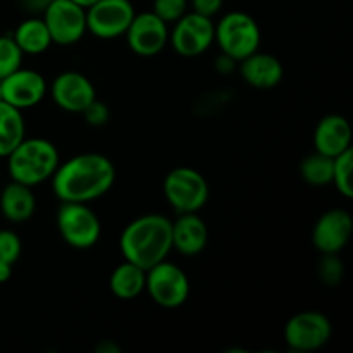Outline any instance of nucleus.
Here are the masks:
<instances>
[{"instance_id": "f257e3e1", "label": "nucleus", "mask_w": 353, "mask_h": 353, "mask_svg": "<svg viewBox=\"0 0 353 353\" xmlns=\"http://www.w3.org/2000/svg\"><path fill=\"white\" fill-rule=\"evenodd\" d=\"M116 181L112 161L99 152H85L59 164L50 178L52 192L61 202L90 203L110 192Z\"/></svg>"}, {"instance_id": "f03ea898", "label": "nucleus", "mask_w": 353, "mask_h": 353, "mask_svg": "<svg viewBox=\"0 0 353 353\" xmlns=\"http://www.w3.org/2000/svg\"><path fill=\"white\" fill-rule=\"evenodd\" d=\"M119 250L145 271L165 261L172 252V221L162 214L138 216L121 233Z\"/></svg>"}, {"instance_id": "7ed1b4c3", "label": "nucleus", "mask_w": 353, "mask_h": 353, "mask_svg": "<svg viewBox=\"0 0 353 353\" xmlns=\"http://www.w3.org/2000/svg\"><path fill=\"white\" fill-rule=\"evenodd\" d=\"M6 159L10 179L31 188L48 181L61 164L57 147L47 138H24Z\"/></svg>"}, {"instance_id": "20e7f679", "label": "nucleus", "mask_w": 353, "mask_h": 353, "mask_svg": "<svg viewBox=\"0 0 353 353\" xmlns=\"http://www.w3.org/2000/svg\"><path fill=\"white\" fill-rule=\"evenodd\" d=\"M214 41L221 54L240 62L261 48L262 33L259 23L250 14L243 10H231L216 23Z\"/></svg>"}, {"instance_id": "39448f33", "label": "nucleus", "mask_w": 353, "mask_h": 353, "mask_svg": "<svg viewBox=\"0 0 353 353\" xmlns=\"http://www.w3.org/2000/svg\"><path fill=\"white\" fill-rule=\"evenodd\" d=\"M164 196L176 214L199 212L209 200V183L200 171L186 165L171 169L164 178Z\"/></svg>"}, {"instance_id": "423d86ee", "label": "nucleus", "mask_w": 353, "mask_h": 353, "mask_svg": "<svg viewBox=\"0 0 353 353\" xmlns=\"http://www.w3.org/2000/svg\"><path fill=\"white\" fill-rule=\"evenodd\" d=\"M57 230L69 247L88 250L99 243L102 224L90 203L61 202L57 210Z\"/></svg>"}, {"instance_id": "0eeeda50", "label": "nucleus", "mask_w": 353, "mask_h": 353, "mask_svg": "<svg viewBox=\"0 0 353 353\" xmlns=\"http://www.w3.org/2000/svg\"><path fill=\"white\" fill-rule=\"evenodd\" d=\"M145 292L159 307L178 309L190 296L188 274L168 259L147 269Z\"/></svg>"}, {"instance_id": "6e6552de", "label": "nucleus", "mask_w": 353, "mask_h": 353, "mask_svg": "<svg viewBox=\"0 0 353 353\" xmlns=\"http://www.w3.org/2000/svg\"><path fill=\"white\" fill-rule=\"evenodd\" d=\"M216 23L212 17L188 10L169 30V43L181 57H199L214 43Z\"/></svg>"}, {"instance_id": "1a4fd4ad", "label": "nucleus", "mask_w": 353, "mask_h": 353, "mask_svg": "<svg viewBox=\"0 0 353 353\" xmlns=\"http://www.w3.org/2000/svg\"><path fill=\"white\" fill-rule=\"evenodd\" d=\"M333 334V326L326 314L317 310H303L290 317L285 326V343L293 352L321 350Z\"/></svg>"}, {"instance_id": "9d476101", "label": "nucleus", "mask_w": 353, "mask_h": 353, "mask_svg": "<svg viewBox=\"0 0 353 353\" xmlns=\"http://www.w3.org/2000/svg\"><path fill=\"white\" fill-rule=\"evenodd\" d=\"M47 24L52 41L55 45L69 47L88 33L86 30V9L74 0H52L41 14Z\"/></svg>"}, {"instance_id": "9b49d317", "label": "nucleus", "mask_w": 353, "mask_h": 353, "mask_svg": "<svg viewBox=\"0 0 353 353\" xmlns=\"http://www.w3.org/2000/svg\"><path fill=\"white\" fill-rule=\"evenodd\" d=\"M134 14L131 0H97L86 7V30L100 40H116L124 37Z\"/></svg>"}, {"instance_id": "f8f14e48", "label": "nucleus", "mask_w": 353, "mask_h": 353, "mask_svg": "<svg viewBox=\"0 0 353 353\" xmlns=\"http://www.w3.org/2000/svg\"><path fill=\"white\" fill-rule=\"evenodd\" d=\"M124 38L133 54L140 57H155L169 43V24L152 10L137 12Z\"/></svg>"}, {"instance_id": "ddd939ff", "label": "nucleus", "mask_w": 353, "mask_h": 353, "mask_svg": "<svg viewBox=\"0 0 353 353\" xmlns=\"http://www.w3.org/2000/svg\"><path fill=\"white\" fill-rule=\"evenodd\" d=\"M47 92L48 85L43 74L23 65L2 79V100L19 110L38 105Z\"/></svg>"}, {"instance_id": "4468645a", "label": "nucleus", "mask_w": 353, "mask_h": 353, "mask_svg": "<svg viewBox=\"0 0 353 353\" xmlns=\"http://www.w3.org/2000/svg\"><path fill=\"white\" fill-rule=\"evenodd\" d=\"M50 95L59 109L71 114H81L97 99L92 79L78 71H64L55 76Z\"/></svg>"}, {"instance_id": "2eb2a0df", "label": "nucleus", "mask_w": 353, "mask_h": 353, "mask_svg": "<svg viewBox=\"0 0 353 353\" xmlns=\"http://www.w3.org/2000/svg\"><path fill=\"white\" fill-rule=\"evenodd\" d=\"M353 221L348 210L330 209L317 219L312 243L321 254H340L350 241Z\"/></svg>"}, {"instance_id": "dca6fc26", "label": "nucleus", "mask_w": 353, "mask_h": 353, "mask_svg": "<svg viewBox=\"0 0 353 353\" xmlns=\"http://www.w3.org/2000/svg\"><path fill=\"white\" fill-rule=\"evenodd\" d=\"M209 241V230L199 212L178 214L172 221V250L186 257L202 254Z\"/></svg>"}, {"instance_id": "f3484780", "label": "nucleus", "mask_w": 353, "mask_h": 353, "mask_svg": "<svg viewBox=\"0 0 353 353\" xmlns=\"http://www.w3.org/2000/svg\"><path fill=\"white\" fill-rule=\"evenodd\" d=\"M314 147L316 152L333 159L352 148V128L347 117L340 114L324 116L314 131Z\"/></svg>"}, {"instance_id": "a211bd4d", "label": "nucleus", "mask_w": 353, "mask_h": 353, "mask_svg": "<svg viewBox=\"0 0 353 353\" xmlns=\"http://www.w3.org/2000/svg\"><path fill=\"white\" fill-rule=\"evenodd\" d=\"M240 64V74L250 86L259 90H271L281 83L285 69L281 61L268 52H254Z\"/></svg>"}, {"instance_id": "6ab92c4d", "label": "nucleus", "mask_w": 353, "mask_h": 353, "mask_svg": "<svg viewBox=\"0 0 353 353\" xmlns=\"http://www.w3.org/2000/svg\"><path fill=\"white\" fill-rule=\"evenodd\" d=\"M37 210V196L31 186L10 181L0 193V212L9 223L21 224L30 221Z\"/></svg>"}, {"instance_id": "aec40b11", "label": "nucleus", "mask_w": 353, "mask_h": 353, "mask_svg": "<svg viewBox=\"0 0 353 353\" xmlns=\"http://www.w3.org/2000/svg\"><path fill=\"white\" fill-rule=\"evenodd\" d=\"M12 40L24 55H41L54 45L41 16H31L21 21L14 30Z\"/></svg>"}, {"instance_id": "412c9836", "label": "nucleus", "mask_w": 353, "mask_h": 353, "mask_svg": "<svg viewBox=\"0 0 353 353\" xmlns=\"http://www.w3.org/2000/svg\"><path fill=\"white\" fill-rule=\"evenodd\" d=\"M147 271L133 262L123 261L116 265L109 278V288L119 300H133L145 292Z\"/></svg>"}, {"instance_id": "4be33fe9", "label": "nucleus", "mask_w": 353, "mask_h": 353, "mask_svg": "<svg viewBox=\"0 0 353 353\" xmlns=\"http://www.w3.org/2000/svg\"><path fill=\"white\" fill-rule=\"evenodd\" d=\"M26 138L23 110L0 100V157H7Z\"/></svg>"}, {"instance_id": "5701e85b", "label": "nucleus", "mask_w": 353, "mask_h": 353, "mask_svg": "<svg viewBox=\"0 0 353 353\" xmlns=\"http://www.w3.org/2000/svg\"><path fill=\"white\" fill-rule=\"evenodd\" d=\"M333 157L314 152V154L307 155L300 164V174H302L303 181L310 186H326L331 185L333 179Z\"/></svg>"}, {"instance_id": "b1692460", "label": "nucleus", "mask_w": 353, "mask_h": 353, "mask_svg": "<svg viewBox=\"0 0 353 353\" xmlns=\"http://www.w3.org/2000/svg\"><path fill=\"white\" fill-rule=\"evenodd\" d=\"M352 168H353V152L348 148L347 152L334 157L333 162V179L331 185L338 190L340 195L345 199H352L353 196V183H352Z\"/></svg>"}, {"instance_id": "393cba45", "label": "nucleus", "mask_w": 353, "mask_h": 353, "mask_svg": "<svg viewBox=\"0 0 353 353\" xmlns=\"http://www.w3.org/2000/svg\"><path fill=\"white\" fill-rule=\"evenodd\" d=\"M23 57L24 54L19 50L12 37H0V79L21 68Z\"/></svg>"}, {"instance_id": "a878e982", "label": "nucleus", "mask_w": 353, "mask_h": 353, "mask_svg": "<svg viewBox=\"0 0 353 353\" xmlns=\"http://www.w3.org/2000/svg\"><path fill=\"white\" fill-rule=\"evenodd\" d=\"M319 279L327 286L340 285L345 274V265L338 254H323V259L317 268Z\"/></svg>"}, {"instance_id": "bb28decb", "label": "nucleus", "mask_w": 353, "mask_h": 353, "mask_svg": "<svg viewBox=\"0 0 353 353\" xmlns=\"http://www.w3.org/2000/svg\"><path fill=\"white\" fill-rule=\"evenodd\" d=\"M188 0H154L152 12L157 14L168 24H174L188 12Z\"/></svg>"}, {"instance_id": "cd10ccee", "label": "nucleus", "mask_w": 353, "mask_h": 353, "mask_svg": "<svg viewBox=\"0 0 353 353\" xmlns=\"http://www.w3.org/2000/svg\"><path fill=\"white\" fill-rule=\"evenodd\" d=\"M21 250H23L21 238L14 231L0 230V262L14 265L19 259Z\"/></svg>"}, {"instance_id": "c85d7f7f", "label": "nucleus", "mask_w": 353, "mask_h": 353, "mask_svg": "<svg viewBox=\"0 0 353 353\" xmlns=\"http://www.w3.org/2000/svg\"><path fill=\"white\" fill-rule=\"evenodd\" d=\"M81 114H83V117H85L86 124H90V126H95V128L103 126V124H105L110 117L109 107H107L103 102H100L99 99L93 100V102L90 103V105L86 107Z\"/></svg>"}, {"instance_id": "c756f323", "label": "nucleus", "mask_w": 353, "mask_h": 353, "mask_svg": "<svg viewBox=\"0 0 353 353\" xmlns=\"http://www.w3.org/2000/svg\"><path fill=\"white\" fill-rule=\"evenodd\" d=\"M223 3L224 0H190L193 12H199L207 17H214L216 14H219L223 9Z\"/></svg>"}, {"instance_id": "7c9ffc66", "label": "nucleus", "mask_w": 353, "mask_h": 353, "mask_svg": "<svg viewBox=\"0 0 353 353\" xmlns=\"http://www.w3.org/2000/svg\"><path fill=\"white\" fill-rule=\"evenodd\" d=\"M50 2L52 0H21V6H23L31 16H37V14H40L41 16Z\"/></svg>"}, {"instance_id": "2f4dec72", "label": "nucleus", "mask_w": 353, "mask_h": 353, "mask_svg": "<svg viewBox=\"0 0 353 353\" xmlns=\"http://www.w3.org/2000/svg\"><path fill=\"white\" fill-rule=\"evenodd\" d=\"M236 64H238V62L234 61V59H231V57H228V55L221 54L219 59H217V71L230 72V71H233L234 68H236Z\"/></svg>"}, {"instance_id": "473e14b6", "label": "nucleus", "mask_w": 353, "mask_h": 353, "mask_svg": "<svg viewBox=\"0 0 353 353\" xmlns=\"http://www.w3.org/2000/svg\"><path fill=\"white\" fill-rule=\"evenodd\" d=\"M95 350H97V353H119L121 347L119 345L112 343V341H102V343H100Z\"/></svg>"}, {"instance_id": "72a5a7b5", "label": "nucleus", "mask_w": 353, "mask_h": 353, "mask_svg": "<svg viewBox=\"0 0 353 353\" xmlns=\"http://www.w3.org/2000/svg\"><path fill=\"white\" fill-rule=\"evenodd\" d=\"M10 276H12V264H7V262H0V283L9 281Z\"/></svg>"}, {"instance_id": "f704fd0d", "label": "nucleus", "mask_w": 353, "mask_h": 353, "mask_svg": "<svg viewBox=\"0 0 353 353\" xmlns=\"http://www.w3.org/2000/svg\"><path fill=\"white\" fill-rule=\"evenodd\" d=\"M74 2L79 3V6H83L86 9V7H90V6H92V3H95L97 0H74Z\"/></svg>"}, {"instance_id": "c9c22d12", "label": "nucleus", "mask_w": 353, "mask_h": 353, "mask_svg": "<svg viewBox=\"0 0 353 353\" xmlns=\"http://www.w3.org/2000/svg\"><path fill=\"white\" fill-rule=\"evenodd\" d=\"M0 100H2V79H0Z\"/></svg>"}]
</instances>
